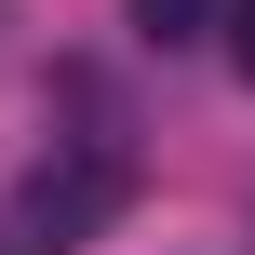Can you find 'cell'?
Masks as SVG:
<instances>
[{
	"mask_svg": "<svg viewBox=\"0 0 255 255\" xmlns=\"http://www.w3.org/2000/svg\"><path fill=\"white\" fill-rule=\"evenodd\" d=\"M121 202H134V148L121 134H67L54 161H27V188L0 215V255H81Z\"/></svg>",
	"mask_w": 255,
	"mask_h": 255,
	"instance_id": "6da1fadb",
	"label": "cell"
},
{
	"mask_svg": "<svg viewBox=\"0 0 255 255\" xmlns=\"http://www.w3.org/2000/svg\"><path fill=\"white\" fill-rule=\"evenodd\" d=\"M202 13H215V0H134V27H148L161 54H175V40H202Z\"/></svg>",
	"mask_w": 255,
	"mask_h": 255,
	"instance_id": "7a4b0ae2",
	"label": "cell"
},
{
	"mask_svg": "<svg viewBox=\"0 0 255 255\" xmlns=\"http://www.w3.org/2000/svg\"><path fill=\"white\" fill-rule=\"evenodd\" d=\"M229 40H242V81H255V0H242V27H229Z\"/></svg>",
	"mask_w": 255,
	"mask_h": 255,
	"instance_id": "3957f363",
	"label": "cell"
},
{
	"mask_svg": "<svg viewBox=\"0 0 255 255\" xmlns=\"http://www.w3.org/2000/svg\"><path fill=\"white\" fill-rule=\"evenodd\" d=\"M0 54H13V0H0Z\"/></svg>",
	"mask_w": 255,
	"mask_h": 255,
	"instance_id": "277c9868",
	"label": "cell"
}]
</instances>
